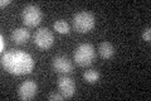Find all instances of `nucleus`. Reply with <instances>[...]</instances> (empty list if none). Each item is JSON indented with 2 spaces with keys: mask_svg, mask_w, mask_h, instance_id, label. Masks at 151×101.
<instances>
[{
  "mask_svg": "<svg viewBox=\"0 0 151 101\" xmlns=\"http://www.w3.org/2000/svg\"><path fill=\"white\" fill-rule=\"evenodd\" d=\"M12 1L10 0H1V1H0V5L1 7H5V5H8V4H10Z\"/></svg>",
  "mask_w": 151,
  "mask_h": 101,
  "instance_id": "obj_16",
  "label": "nucleus"
},
{
  "mask_svg": "<svg viewBox=\"0 0 151 101\" xmlns=\"http://www.w3.org/2000/svg\"><path fill=\"white\" fill-rule=\"evenodd\" d=\"M53 27H54V31L58 32L59 34H67V33L69 32V24L65 20H63V19L57 20Z\"/></svg>",
  "mask_w": 151,
  "mask_h": 101,
  "instance_id": "obj_12",
  "label": "nucleus"
},
{
  "mask_svg": "<svg viewBox=\"0 0 151 101\" xmlns=\"http://www.w3.org/2000/svg\"><path fill=\"white\" fill-rule=\"evenodd\" d=\"M57 86H58L59 94L64 99L73 97V95L76 92V84L70 77H68V76H60L58 81H57Z\"/></svg>",
  "mask_w": 151,
  "mask_h": 101,
  "instance_id": "obj_6",
  "label": "nucleus"
},
{
  "mask_svg": "<svg viewBox=\"0 0 151 101\" xmlns=\"http://www.w3.org/2000/svg\"><path fill=\"white\" fill-rule=\"evenodd\" d=\"M34 42L40 49H48L53 46L54 37L48 28H39L34 34Z\"/></svg>",
  "mask_w": 151,
  "mask_h": 101,
  "instance_id": "obj_5",
  "label": "nucleus"
},
{
  "mask_svg": "<svg viewBox=\"0 0 151 101\" xmlns=\"http://www.w3.org/2000/svg\"><path fill=\"white\" fill-rule=\"evenodd\" d=\"M5 46H6V41L5 38H4L3 34H0V51L4 52V49H5Z\"/></svg>",
  "mask_w": 151,
  "mask_h": 101,
  "instance_id": "obj_15",
  "label": "nucleus"
},
{
  "mask_svg": "<svg viewBox=\"0 0 151 101\" xmlns=\"http://www.w3.org/2000/svg\"><path fill=\"white\" fill-rule=\"evenodd\" d=\"M94 57H96V51L89 43H82L74 51V61L81 67L89 66L94 61Z\"/></svg>",
  "mask_w": 151,
  "mask_h": 101,
  "instance_id": "obj_3",
  "label": "nucleus"
},
{
  "mask_svg": "<svg viewBox=\"0 0 151 101\" xmlns=\"http://www.w3.org/2000/svg\"><path fill=\"white\" fill-rule=\"evenodd\" d=\"M83 78L87 81L88 84H96L98 80H100V72L94 68L91 70H87L86 72L83 73Z\"/></svg>",
  "mask_w": 151,
  "mask_h": 101,
  "instance_id": "obj_11",
  "label": "nucleus"
},
{
  "mask_svg": "<svg viewBox=\"0 0 151 101\" xmlns=\"http://www.w3.org/2000/svg\"><path fill=\"white\" fill-rule=\"evenodd\" d=\"M98 52H100V56L102 58L108 60L115 54V48L111 44L110 42H102L100 46H98Z\"/></svg>",
  "mask_w": 151,
  "mask_h": 101,
  "instance_id": "obj_10",
  "label": "nucleus"
},
{
  "mask_svg": "<svg viewBox=\"0 0 151 101\" xmlns=\"http://www.w3.org/2000/svg\"><path fill=\"white\" fill-rule=\"evenodd\" d=\"M37 92H38V85L32 80L24 81L18 89V96L25 101L34 99Z\"/></svg>",
  "mask_w": 151,
  "mask_h": 101,
  "instance_id": "obj_7",
  "label": "nucleus"
},
{
  "mask_svg": "<svg viewBox=\"0 0 151 101\" xmlns=\"http://www.w3.org/2000/svg\"><path fill=\"white\" fill-rule=\"evenodd\" d=\"M22 17H23V22H24L27 27H37L42 22L43 14H42L39 7L29 4V5H27L23 9Z\"/></svg>",
  "mask_w": 151,
  "mask_h": 101,
  "instance_id": "obj_4",
  "label": "nucleus"
},
{
  "mask_svg": "<svg viewBox=\"0 0 151 101\" xmlns=\"http://www.w3.org/2000/svg\"><path fill=\"white\" fill-rule=\"evenodd\" d=\"M94 24H96V18L89 12H78L73 17V28L79 33H88L93 29Z\"/></svg>",
  "mask_w": 151,
  "mask_h": 101,
  "instance_id": "obj_2",
  "label": "nucleus"
},
{
  "mask_svg": "<svg viewBox=\"0 0 151 101\" xmlns=\"http://www.w3.org/2000/svg\"><path fill=\"white\" fill-rule=\"evenodd\" d=\"M64 97L60 94H55V92H52V94H49L48 95V100L49 101H60V100H63Z\"/></svg>",
  "mask_w": 151,
  "mask_h": 101,
  "instance_id": "obj_13",
  "label": "nucleus"
},
{
  "mask_svg": "<svg viewBox=\"0 0 151 101\" xmlns=\"http://www.w3.org/2000/svg\"><path fill=\"white\" fill-rule=\"evenodd\" d=\"M30 37V33L27 28H17L12 32V41L17 44H24L28 42Z\"/></svg>",
  "mask_w": 151,
  "mask_h": 101,
  "instance_id": "obj_9",
  "label": "nucleus"
},
{
  "mask_svg": "<svg viewBox=\"0 0 151 101\" xmlns=\"http://www.w3.org/2000/svg\"><path fill=\"white\" fill-rule=\"evenodd\" d=\"M52 66H53L54 71L58 73H69L73 70V63L69 58L65 56H57L52 61Z\"/></svg>",
  "mask_w": 151,
  "mask_h": 101,
  "instance_id": "obj_8",
  "label": "nucleus"
},
{
  "mask_svg": "<svg viewBox=\"0 0 151 101\" xmlns=\"http://www.w3.org/2000/svg\"><path fill=\"white\" fill-rule=\"evenodd\" d=\"M1 65L9 73L22 76L30 73L34 68V60L27 52L19 49H10L1 57Z\"/></svg>",
  "mask_w": 151,
  "mask_h": 101,
  "instance_id": "obj_1",
  "label": "nucleus"
},
{
  "mask_svg": "<svg viewBox=\"0 0 151 101\" xmlns=\"http://www.w3.org/2000/svg\"><path fill=\"white\" fill-rule=\"evenodd\" d=\"M142 38H144V41H146V42H150L151 41V29H150L149 27L142 32Z\"/></svg>",
  "mask_w": 151,
  "mask_h": 101,
  "instance_id": "obj_14",
  "label": "nucleus"
}]
</instances>
